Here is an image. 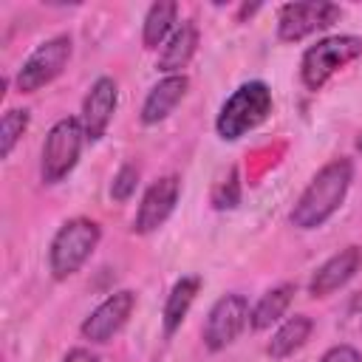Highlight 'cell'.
<instances>
[{
    "label": "cell",
    "instance_id": "cell-1",
    "mask_svg": "<svg viewBox=\"0 0 362 362\" xmlns=\"http://www.w3.org/2000/svg\"><path fill=\"white\" fill-rule=\"evenodd\" d=\"M354 181V164L351 158H334L308 181L303 195L297 198L288 221L297 229H317L322 226L345 201Z\"/></svg>",
    "mask_w": 362,
    "mask_h": 362
},
{
    "label": "cell",
    "instance_id": "cell-2",
    "mask_svg": "<svg viewBox=\"0 0 362 362\" xmlns=\"http://www.w3.org/2000/svg\"><path fill=\"white\" fill-rule=\"evenodd\" d=\"M272 90L266 82L252 79L243 82L238 90H232V96L221 105L218 119H215V130L223 141H238L240 136H246L249 130L260 127L269 113H272Z\"/></svg>",
    "mask_w": 362,
    "mask_h": 362
},
{
    "label": "cell",
    "instance_id": "cell-3",
    "mask_svg": "<svg viewBox=\"0 0 362 362\" xmlns=\"http://www.w3.org/2000/svg\"><path fill=\"white\" fill-rule=\"evenodd\" d=\"M99 238H102V229L96 221L90 218H71L65 221L54 240H51V249H48V266H51V274L57 280H65L71 274H76L85 260L93 255V249L99 246Z\"/></svg>",
    "mask_w": 362,
    "mask_h": 362
},
{
    "label": "cell",
    "instance_id": "cell-4",
    "mask_svg": "<svg viewBox=\"0 0 362 362\" xmlns=\"http://www.w3.org/2000/svg\"><path fill=\"white\" fill-rule=\"evenodd\" d=\"M362 54V40L354 34H334L305 48L300 59V79L308 90H320L337 71Z\"/></svg>",
    "mask_w": 362,
    "mask_h": 362
},
{
    "label": "cell",
    "instance_id": "cell-5",
    "mask_svg": "<svg viewBox=\"0 0 362 362\" xmlns=\"http://www.w3.org/2000/svg\"><path fill=\"white\" fill-rule=\"evenodd\" d=\"M82 144H85V127L76 116H65L59 119L45 141H42V161H40V175L45 184H57L62 181L79 161V153H82Z\"/></svg>",
    "mask_w": 362,
    "mask_h": 362
},
{
    "label": "cell",
    "instance_id": "cell-6",
    "mask_svg": "<svg viewBox=\"0 0 362 362\" xmlns=\"http://www.w3.org/2000/svg\"><path fill=\"white\" fill-rule=\"evenodd\" d=\"M74 54V42L68 34H57L51 40H45L42 45H37L28 59L23 62V68L17 71V90L20 93H37L40 88L51 85L68 65Z\"/></svg>",
    "mask_w": 362,
    "mask_h": 362
},
{
    "label": "cell",
    "instance_id": "cell-7",
    "mask_svg": "<svg viewBox=\"0 0 362 362\" xmlns=\"http://www.w3.org/2000/svg\"><path fill=\"white\" fill-rule=\"evenodd\" d=\"M249 322V303L243 294H223L206 314L204 322V345L209 351H223L232 345Z\"/></svg>",
    "mask_w": 362,
    "mask_h": 362
},
{
    "label": "cell",
    "instance_id": "cell-8",
    "mask_svg": "<svg viewBox=\"0 0 362 362\" xmlns=\"http://www.w3.org/2000/svg\"><path fill=\"white\" fill-rule=\"evenodd\" d=\"M339 14L342 8L334 3H286L277 14V37L283 42L305 40L308 34L334 25Z\"/></svg>",
    "mask_w": 362,
    "mask_h": 362
},
{
    "label": "cell",
    "instance_id": "cell-9",
    "mask_svg": "<svg viewBox=\"0 0 362 362\" xmlns=\"http://www.w3.org/2000/svg\"><path fill=\"white\" fill-rule=\"evenodd\" d=\"M133 308H136V294L127 291V288H122V291L105 297V300L85 317V322H82V337L90 339V342H96V345L110 342V339L127 325Z\"/></svg>",
    "mask_w": 362,
    "mask_h": 362
},
{
    "label": "cell",
    "instance_id": "cell-10",
    "mask_svg": "<svg viewBox=\"0 0 362 362\" xmlns=\"http://www.w3.org/2000/svg\"><path fill=\"white\" fill-rule=\"evenodd\" d=\"M181 195V178L178 175H161L158 181H153L147 187V192L141 195V204L136 209L133 218V232L136 235H150L156 232L175 209Z\"/></svg>",
    "mask_w": 362,
    "mask_h": 362
},
{
    "label": "cell",
    "instance_id": "cell-11",
    "mask_svg": "<svg viewBox=\"0 0 362 362\" xmlns=\"http://www.w3.org/2000/svg\"><path fill=\"white\" fill-rule=\"evenodd\" d=\"M116 105H119L116 79L99 76L90 85V90H88V96L82 102V116H79L88 141H99L105 136V130H107V124H110V119L116 113Z\"/></svg>",
    "mask_w": 362,
    "mask_h": 362
},
{
    "label": "cell",
    "instance_id": "cell-12",
    "mask_svg": "<svg viewBox=\"0 0 362 362\" xmlns=\"http://www.w3.org/2000/svg\"><path fill=\"white\" fill-rule=\"evenodd\" d=\"M359 269H362V246H345V249H339L322 266H317V272L311 274V283H308L311 297H328V294H334L348 280H354Z\"/></svg>",
    "mask_w": 362,
    "mask_h": 362
},
{
    "label": "cell",
    "instance_id": "cell-13",
    "mask_svg": "<svg viewBox=\"0 0 362 362\" xmlns=\"http://www.w3.org/2000/svg\"><path fill=\"white\" fill-rule=\"evenodd\" d=\"M189 90V76L187 74H173V76H164L158 85L150 88L144 105H141V122L144 124H158L161 119H167L175 105L187 96Z\"/></svg>",
    "mask_w": 362,
    "mask_h": 362
},
{
    "label": "cell",
    "instance_id": "cell-14",
    "mask_svg": "<svg viewBox=\"0 0 362 362\" xmlns=\"http://www.w3.org/2000/svg\"><path fill=\"white\" fill-rule=\"evenodd\" d=\"M198 25L192 20H184L181 25H175V31L167 37V42L161 45L158 54V71H164L167 76L181 74V68L189 65V59L198 51Z\"/></svg>",
    "mask_w": 362,
    "mask_h": 362
},
{
    "label": "cell",
    "instance_id": "cell-15",
    "mask_svg": "<svg viewBox=\"0 0 362 362\" xmlns=\"http://www.w3.org/2000/svg\"><path fill=\"white\" fill-rule=\"evenodd\" d=\"M311 331H314L311 317H308V314H294V317H288V320L272 334V339H269V345H266V354H269L272 359H286V356H291L294 351H300V348L308 342Z\"/></svg>",
    "mask_w": 362,
    "mask_h": 362
},
{
    "label": "cell",
    "instance_id": "cell-16",
    "mask_svg": "<svg viewBox=\"0 0 362 362\" xmlns=\"http://www.w3.org/2000/svg\"><path fill=\"white\" fill-rule=\"evenodd\" d=\"M198 291H201V277H198V274L181 277V280L170 288L167 303H164V314H161V322H164V334H167V337L181 328V322H184L189 305L195 303Z\"/></svg>",
    "mask_w": 362,
    "mask_h": 362
},
{
    "label": "cell",
    "instance_id": "cell-17",
    "mask_svg": "<svg viewBox=\"0 0 362 362\" xmlns=\"http://www.w3.org/2000/svg\"><path fill=\"white\" fill-rule=\"evenodd\" d=\"M294 291H297L294 283H280V286H274L272 291H266V294L255 303V308L249 311V325H252L255 331H263V328L274 325V322L286 314V308L291 305Z\"/></svg>",
    "mask_w": 362,
    "mask_h": 362
},
{
    "label": "cell",
    "instance_id": "cell-18",
    "mask_svg": "<svg viewBox=\"0 0 362 362\" xmlns=\"http://www.w3.org/2000/svg\"><path fill=\"white\" fill-rule=\"evenodd\" d=\"M175 14H178V6L173 0H158L150 6L144 17V28H141L144 48H158L175 31Z\"/></svg>",
    "mask_w": 362,
    "mask_h": 362
},
{
    "label": "cell",
    "instance_id": "cell-19",
    "mask_svg": "<svg viewBox=\"0 0 362 362\" xmlns=\"http://www.w3.org/2000/svg\"><path fill=\"white\" fill-rule=\"evenodd\" d=\"M28 122H31L28 110H20V107L6 110V116H3V122H0V156H3V158L11 156L14 144H17L20 136L28 130Z\"/></svg>",
    "mask_w": 362,
    "mask_h": 362
},
{
    "label": "cell",
    "instance_id": "cell-20",
    "mask_svg": "<svg viewBox=\"0 0 362 362\" xmlns=\"http://www.w3.org/2000/svg\"><path fill=\"white\" fill-rule=\"evenodd\" d=\"M240 204V178H238V170L229 167V173L212 187V206L215 209H235Z\"/></svg>",
    "mask_w": 362,
    "mask_h": 362
},
{
    "label": "cell",
    "instance_id": "cell-21",
    "mask_svg": "<svg viewBox=\"0 0 362 362\" xmlns=\"http://www.w3.org/2000/svg\"><path fill=\"white\" fill-rule=\"evenodd\" d=\"M139 187V167L136 164H122L119 173L113 175V184H110V198L113 201H127Z\"/></svg>",
    "mask_w": 362,
    "mask_h": 362
},
{
    "label": "cell",
    "instance_id": "cell-22",
    "mask_svg": "<svg viewBox=\"0 0 362 362\" xmlns=\"http://www.w3.org/2000/svg\"><path fill=\"white\" fill-rule=\"evenodd\" d=\"M320 362H362V354L351 345H334L320 356Z\"/></svg>",
    "mask_w": 362,
    "mask_h": 362
},
{
    "label": "cell",
    "instance_id": "cell-23",
    "mask_svg": "<svg viewBox=\"0 0 362 362\" xmlns=\"http://www.w3.org/2000/svg\"><path fill=\"white\" fill-rule=\"evenodd\" d=\"M62 362H99V356L96 354H90L88 348H71L68 354H65V359Z\"/></svg>",
    "mask_w": 362,
    "mask_h": 362
},
{
    "label": "cell",
    "instance_id": "cell-24",
    "mask_svg": "<svg viewBox=\"0 0 362 362\" xmlns=\"http://www.w3.org/2000/svg\"><path fill=\"white\" fill-rule=\"evenodd\" d=\"M356 147H359V150H362V139H359V141H356Z\"/></svg>",
    "mask_w": 362,
    "mask_h": 362
}]
</instances>
